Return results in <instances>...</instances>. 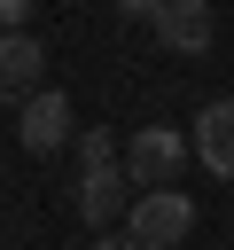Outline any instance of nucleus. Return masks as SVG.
Here are the masks:
<instances>
[{"mask_svg": "<svg viewBox=\"0 0 234 250\" xmlns=\"http://www.w3.org/2000/svg\"><path fill=\"white\" fill-rule=\"evenodd\" d=\"M31 8H39V0H0V31H23V23H31Z\"/></svg>", "mask_w": 234, "mask_h": 250, "instance_id": "nucleus-9", "label": "nucleus"}, {"mask_svg": "<svg viewBox=\"0 0 234 250\" xmlns=\"http://www.w3.org/2000/svg\"><path fill=\"white\" fill-rule=\"evenodd\" d=\"M94 250H148V242H140V234H133V227H125V234H101V242H94Z\"/></svg>", "mask_w": 234, "mask_h": 250, "instance_id": "nucleus-11", "label": "nucleus"}, {"mask_svg": "<svg viewBox=\"0 0 234 250\" xmlns=\"http://www.w3.org/2000/svg\"><path fill=\"white\" fill-rule=\"evenodd\" d=\"M78 156H86V172H94V164H117V141H109V133H78Z\"/></svg>", "mask_w": 234, "mask_h": 250, "instance_id": "nucleus-8", "label": "nucleus"}, {"mask_svg": "<svg viewBox=\"0 0 234 250\" xmlns=\"http://www.w3.org/2000/svg\"><path fill=\"white\" fill-rule=\"evenodd\" d=\"M195 156H203V172L234 180V94H226V102H211V109L195 117Z\"/></svg>", "mask_w": 234, "mask_h": 250, "instance_id": "nucleus-6", "label": "nucleus"}, {"mask_svg": "<svg viewBox=\"0 0 234 250\" xmlns=\"http://www.w3.org/2000/svg\"><path fill=\"white\" fill-rule=\"evenodd\" d=\"M117 16H133V23H156V16H164V0H117Z\"/></svg>", "mask_w": 234, "mask_h": 250, "instance_id": "nucleus-10", "label": "nucleus"}, {"mask_svg": "<svg viewBox=\"0 0 234 250\" xmlns=\"http://www.w3.org/2000/svg\"><path fill=\"white\" fill-rule=\"evenodd\" d=\"M125 227H133L148 250H172V242H187L195 203H187L179 188H140V195H133V211H125Z\"/></svg>", "mask_w": 234, "mask_h": 250, "instance_id": "nucleus-1", "label": "nucleus"}, {"mask_svg": "<svg viewBox=\"0 0 234 250\" xmlns=\"http://www.w3.org/2000/svg\"><path fill=\"white\" fill-rule=\"evenodd\" d=\"M125 180H133V172H117V164H94V172L78 180V211H86L94 227H101V219H117V211H125Z\"/></svg>", "mask_w": 234, "mask_h": 250, "instance_id": "nucleus-7", "label": "nucleus"}, {"mask_svg": "<svg viewBox=\"0 0 234 250\" xmlns=\"http://www.w3.org/2000/svg\"><path fill=\"white\" fill-rule=\"evenodd\" d=\"M16 133H23V148H39V156L62 148V141H70V102H62L55 86H39V94L23 102V125H16Z\"/></svg>", "mask_w": 234, "mask_h": 250, "instance_id": "nucleus-4", "label": "nucleus"}, {"mask_svg": "<svg viewBox=\"0 0 234 250\" xmlns=\"http://www.w3.org/2000/svg\"><path fill=\"white\" fill-rule=\"evenodd\" d=\"M179 164H187V133H172V125H140V133L125 141V172H133V188H172Z\"/></svg>", "mask_w": 234, "mask_h": 250, "instance_id": "nucleus-2", "label": "nucleus"}, {"mask_svg": "<svg viewBox=\"0 0 234 250\" xmlns=\"http://www.w3.org/2000/svg\"><path fill=\"white\" fill-rule=\"evenodd\" d=\"M156 39H164L172 55H203V47H211V0H164Z\"/></svg>", "mask_w": 234, "mask_h": 250, "instance_id": "nucleus-5", "label": "nucleus"}, {"mask_svg": "<svg viewBox=\"0 0 234 250\" xmlns=\"http://www.w3.org/2000/svg\"><path fill=\"white\" fill-rule=\"evenodd\" d=\"M47 86V55H39V39L31 31H0V102H31Z\"/></svg>", "mask_w": 234, "mask_h": 250, "instance_id": "nucleus-3", "label": "nucleus"}]
</instances>
